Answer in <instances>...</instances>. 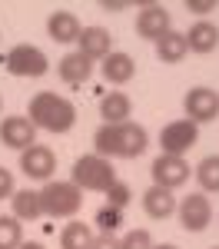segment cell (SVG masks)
I'll use <instances>...</instances> for the list:
<instances>
[{"instance_id":"24","label":"cell","mask_w":219,"mask_h":249,"mask_svg":"<svg viewBox=\"0 0 219 249\" xmlns=\"http://www.w3.org/2000/svg\"><path fill=\"white\" fill-rule=\"evenodd\" d=\"M23 230H20L17 216H0V249H20Z\"/></svg>"},{"instance_id":"29","label":"cell","mask_w":219,"mask_h":249,"mask_svg":"<svg viewBox=\"0 0 219 249\" xmlns=\"http://www.w3.org/2000/svg\"><path fill=\"white\" fill-rule=\"evenodd\" d=\"M90 249H123V243H119L117 236H106V232H100L97 239H93V246Z\"/></svg>"},{"instance_id":"8","label":"cell","mask_w":219,"mask_h":249,"mask_svg":"<svg viewBox=\"0 0 219 249\" xmlns=\"http://www.w3.org/2000/svg\"><path fill=\"white\" fill-rule=\"evenodd\" d=\"M183 110H186V120L193 123H213L219 116V93L209 90V87H193L189 93L183 96Z\"/></svg>"},{"instance_id":"19","label":"cell","mask_w":219,"mask_h":249,"mask_svg":"<svg viewBox=\"0 0 219 249\" xmlns=\"http://www.w3.org/2000/svg\"><path fill=\"white\" fill-rule=\"evenodd\" d=\"M186 43H189L193 53H213V50L219 47V27H216V23H209V20H199V23L189 27Z\"/></svg>"},{"instance_id":"6","label":"cell","mask_w":219,"mask_h":249,"mask_svg":"<svg viewBox=\"0 0 219 249\" xmlns=\"http://www.w3.org/2000/svg\"><path fill=\"white\" fill-rule=\"evenodd\" d=\"M199 143V126L193 120H173L159 130V146L166 156H186Z\"/></svg>"},{"instance_id":"5","label":"cell","mask_w":219,"mask_h":249,"mask_svg":"<svg viewBox=\"0 0 219 249\" xmlns=\"http://www.w3.org/2000/svg\"><path fill=\"white\" fill-rule=\"evenodd\" d=\"M3 63V70L10 73V77H43L47 70H50V60H47V53L40 50V47H34V43H17V47H10L7 50V57L0 60Z\"/></svg>"},{"instance_id":"3","label":"cell","mask_w":219,"mask_h":249,"mask_svg":"<svg viewBox=\"0 0 219 249\" xmlns=\"http://www.w3.org/2000/svg\"><path fill=\"white\" fill-rule=\"evenodd\" d=\"M40 203H43V216L50 219H73L83 210V190L77 183H63V179H50L40 190Z\"/></svg>"},{"instance_id":"27","label":"cell","mask_w":219,"mask_h":249,"mask_svg":"<svg viewBox=\"0 0 219 249\" xmlns=\"http://www.w3.org/2000/svg\"><path fill=\"white\" fill-rule=\"evenodd\" d=\"M119 243H123V249H153V236H150V230H130Z\"/></svg>"},{"instance_id":"25","label":"cell","mask_w":219,"mask_h":249,"mask_svg":"<svg viewBox=\"0 0 219 249\" xmlns=\"http://www.w3.org/2000/svg\"><path fill=\"white\" fill-rule=\"evenodd\" d=\"M97 226L100 232H106V236H113V232L123 226V210H113V206H103L97 213Z\"/></svg>"},{"instance_id":"18","label":"cell","mask_w":219,"mask_h":249,"mask_svg":"<svg viewBox=\"0 0 219 249\" xmlns=\"http://www.w3.org/2000/svg\"><path fill=\"white\" fill-rule=\"evenodd\" d=\"M10 216H17L20 223H37L43 216V203H40V190H17L10 196Z\"/></svg>"},{"instance_id":"30","label":"cell","mask_w":219,"mask_h":249,"mask_svg":"<svg viewBox=\"0 0 219 249\" xmlns=\"http://www.w3.org/2000/svg\"><path fill=\"white\" fill-rule=\"evenodd\" d=\"M186 10H193V14H209V10H216V0H186Z\"/></svg>"},{"instance_id":"13","label":"cell","mask_w":219,"mask_h":249,"mask_svg":"<svg viewBox=\"0 0 219 249\" xmlns=\"http://www.w3.org/2000/svg\"><path fill=\"white\" fill-rule=\"evenodd\" d=\"M57 77L63 83H70V87H77V83H86V80L93 77V60L83 57V53H67V57H60L57 63Z\"/></svg>"},{"instance_id":"28","label":"cell","mask_w":219,"mask_h":249,"mask_svg":"<svg viewBox=\"0 0 219 249\" xmlns=\"http://www.w3.org/2000/svg\"><path fill=\"white\" fill-rule=\"evenodd\" d=\"M14 173L7 170V166H0V199H10L14 196Z\"/></svg>"},{"instance_id":"16","label":"cell","mask_w":219,"mask_h":249,"mask_svg":"<svg viewBox=\"0 0 219 249\" xmlns=\"http://www.w3.org/2000/svg\"><path fill=\"white\" fill-rule=\"evenodd\" d=\"M176 196L173 190H163V186H150V190L143 193V210L150 219H169L173 213H176Z\"/></svg>"},{"instance_id":"10","label":"cell","mask_w":219,"mask_h":249,"mask_svg":"<svg viewBox=\"0 0 219 249\" xmlns=\"http://www.w3.org/2000/svg\"><path fill=\"white\" fill-rule=\"evenodd\" d=\"M0 143L10 150H30L37 143V126L30 123V116H3L0 123Z\"/></svg>"},{"instance_id":"21","label":"cell","mask_w":219,"mask_h":249,"mask_svg":"<svg viewBox=\"0 0 219 249\" xmlns=\"http://www.w3.org/2000/svg\"><path fill=\"white\" fill-rule=\"evenodd\" d=\"M186 53H189V43H186V34H179V30H169L166 37L156 40V57H159V63H179Z\"/></svg>"},{"instance_id":"2","label":"cell","mask_w":219,"mask_h":249,"mask_svg":"<svg viewBox=\"0 0 219 249\" xmlns=\"http://www.w3.org/2000/svg\"><path fill=\"white\" fill-rule=\"evenodd\" d=\"M30 123L37 130H47V133H70L73 123H77V107L67 96L40 90L30 100Z\"/></svg>"},{"instance_id":"33","label":"cell","mask_w":219,"mask_h":249,"mask_svg":"<svg viewBox=\"0 0 219 249\" xmlns=\"http://www.w3.org/2000/svg\"><path fill=\"white\" fill-rule=\"evenodd\" d=\"M0 110H3V100H0Z\"/></svg>"},{"instance_id":"4","label":"cell","mask_w":219,"mask_h":249,"mask_svg":"<svg viewBox=\"0 0 219 249\" xmlns=\"http://www.w3.org/2000/svg\"><path fill=\"white\" fill-rule=\"evenodd\" d=\"M70 173H73V183H77L80 190H90V193H106L113 183H117V170H113V163L103 160V156H97V153L80 156Z\"/></svg>"},{"instance_id":"34","label":"cell","mask_w":219,"mask_h":249,"mask_svg":"<svg viewBox=\"0 0 219 249\" xmlns=\"http://www.w3.org/2000/svg\"><path fill=\"white\" fill-rule=\"evenodd\" d=\"M213 249H219V246H213Z\"/></svg>"},{"instance_id":"32","label":"cell","mask_w":219,"mask_h":249,"mask_svg":"<svg viewBox=\"0 0 219 249\" xmlns=\"http://www.w3.org/2000/svg\"><path fill=\"white\" fill-rule=\"evenodd\" d=\"M153 249H179V246H173V243H159V246H153Z\"/></svg>"},{"instance_id":"12","label":"cell","mask_w":219,"mask_h":249,"mask_svg":"<svg viewBox=\"0 0 219 249\" xmlns=\"http://www.w3.org/2000/svg\"><path fill=\"white\" fill-rule=\"evenodd\" d=\"M173 20H169V10L163 7V3H143V10L136 14V34L143 40H153L156 43L159 37H166L173 27H169Z\"/></svg>"},{"instance_id":"1","label":"cell","mask_w":219,"mask_h":249,"mask_svg":"<svg viewBox=\"0 0 219 249\" xmlns=\"http://www.w3.org/2000/svg\"><path fill=\"white\" fill-rule=\"evenodd\" d=\"M150 146V136L146 130L126 120V123H103L97 133H93V150L103 160H136L143 150Z\"/></svg>"},{"instance_id":"23","label":"cell","mask_w":219,"mask_h":249,"mask_svg":"<svg viewBox=\"0 0 219 249\" xmlns=\"http://www.w3.org/2000/svg\"><path fill=\"white\" fill-rule=\"evenodd\" d=\"M193 173H196L202 193H219V156H206Z\"/></svg>"},{"instance_id":"11","label":"cell","mask_w":219,"mask_h":249,"mask_svg":"<svg viewBox=\"0 0 219 249\" xmlns=\"http://www.w3.org/2000/svg\"><path fill=\"white\" fill-rule=\"evenodd\" d=\"M20 170H23L27 179H43V183H50V176H53V170H57V156H53L50 146L34 143L30 150L20 153Z\"/></svg>"},{"instance_id":"14","label":"cell","mask_w":219,"mask_h":249,"mask_svg":"<svg viewBox=\"0 0 219 249\" xmlns=\"http://www.w3.org/2000/svg\"><path fill=\"white\" fill-rule=\"evenodd\" d=\"M77 43H80V53L90 57V60H106L113 53V37L103 27H83Z\"/></svg>"},{"instance_id":"9","label":"cell","mask_w":219,"mask_h":249,"mask_svg":"<svg viewBox=\"0 0 219 249\" xmlns=\"http://www.w3.org/2000/svg\"><path fill=\"white\" fill-rule=\"evenodd\" d=\"M150 173H153V186L176 190V186H183V183L189 179V163H186L183 156H166V153H159L156 160H153Z\"/></svg>"},{"instance_id":"26","label":"cell","mask_w":219,"mask_h":249,"mask_svg":"<svg viewBox=\"0 0 219 249\" xmlns=\"http://www.w3.org/2000/svg\"><path fill=\"white\" fill-rule=\"evenodd\" d=\"M130 199H133V193L126 183H113L110 190H106V206H113V210H123V206H130Z\"/></svg>"},{"instance_id":"7","label":"cell","mask_w":219,"mask_h":249,"mask_svg":"<svg viewBox=\"0 0 219 249\" xmlns=\"http://www.w3.org/2000/svg\"><path fill=\"white\" fill-rule=\"evenodd\" d=\"M179 213V226L186 232H202L209 223H213V203L206 193H189L183 196V203L176 206Z\"/></svg>"},{"instance_id":"17","label":"cell","mask_w":219,"mask_h":249,"mask_svg":"<svg viewBox=\"0 0 219 249\" xmlns=\"http://www.w3.org/2000/svg\"><path fill=\"white\" fill-rule=\"evenodd\" d=\"M100 73H103V80H106V83H117V87H123V83H130V80H133V73H136V63H133V57H130V53H119V50H113L110 57L103 60Z\"/></svg>"},{"instance_id":"20","label":"cell","mask_w":219,"mask_h":249,"mask_svg":"<svg viewBox=\"0 0 219 249\" xmlns=\"http://www.w3.org/2000/svg\"><path fill=\"white\" fill-rule=\"evenodd\" d=\"M130 110H133L130 96L119 93V90H110V93L100 100V116H103V123H126V120H130Z\"/></svg>"},{"instance_id":"22","label":"cell","mask_w":219,"mask_h":249,"mask_svg":"<svg viewBox=\"0 0 219 249\" xmlns=\"http://www.w3.org/2000/svg\"><path fill=\"white\" fill-rule=\"evenodd\" d=\"M93 230L80 219H70L63 230H60V249H90L93 246Z\"/></svg>"},{"instance_id":"15","label":"cell","mask_w":219,"mask_h":249,"mask_svg":"<svg viewBox=\"0 0 219 249\" xmlns=\"http://www.w3.org/2000/svg\"><path fill=\"white\" fill-rule=\"evenodd\" d=\"M47 34H50L53 43H73V40H80L83 27H80L77 14H70V10H57V14H50V20H47Z\"/></svg>"},{"instance_id":"31","label":"cell","mask_w":219,"mask_h":249,"mask_svg":"<svg viewBox=\"0 0 219 249\" xmlns=\"http://www.w3.org/2000/svg\"><path fill=\"white\" fill-rule=\"evenodd\" d=\"M20 249H47L43 243H20Z\"/></svg>"}]
</instances>
